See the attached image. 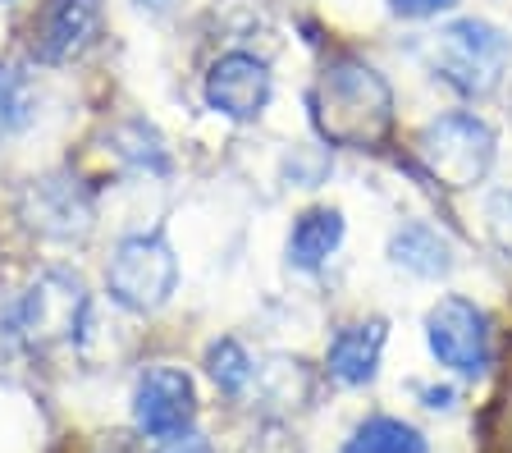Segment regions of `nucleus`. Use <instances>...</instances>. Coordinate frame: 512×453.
<instances>
[{
    "label": "nucleus",
    "instance_id": "1",
    "mask_svg": "<svg viewBox=\"0 0 512 453\" xmlns=\"http://www.w3.org/2000/svg\"><path fill=\"white\" fill-rule=\"evenodd\" d=\"M311 119L330 147H380L394 124V92L366 60H330L311 87Z\"/></svg>",
    "mask_w": 512,
    "mask_h": 453
},
{
    "label": "nucleus",
    "instance_id": "2",
    "mask_svg": "<svg viewBox=\"0 0 512 453\" xmlns=\"http://www.w3.org/2000/svg\"><path fill=\"white\" fill-rule=\"evenodd\" d=\"M421 60L462 97H490L508 74L512 42L485 19H453L421 42Z\"/></svg>",
    "mask_w": 512,
    "mask_h": 453
},
{
    "label": "nucleus",
    "instance_id": "3",
    "mask_svg": "<svg viewBox=\"0 0 512 453\" xmlns=\"http://www.w3.org/2000/svg\"><path fill=\"white\" fill-rule=\"evenodd\" d=\"M87 325V289L69 270H46L14 307V339L32 353L78 344Z\"/></svg>",
    "mask_w": 512,
    "mask_h": 453
},
{
    "label": "nucleus",
    "instance_id": "4",
    "mask_svg": "<svg viewBox=\"0 0 512 453\" xmlns=\"http://www.w3.org/2000/svg\"><path fill=\"white\" fill-rule=\"evenodd\" d=\"M416 156L444 188H476L494 165V129L476 115H439L416 133Z\"/></svg>",
    "mask_w": 512,
    "mask_h": 453
},
{
    "label": "nucleus",
    "instance_id": "5",
    "mask_svg": "<svg viewBox=\"0 0 512 453\" xmlns=\"http://www.w3.org/2000/svg\"><path fill=\"white\" fill-rule=\"evenodd\" d=\"M106 284L119 307H128V312H156V307L170 302L174 284H179V261H174L170 243L160 234H133L110 257Z\"/></svg>",
    "mask_w": 512,
    "mask_h": 453
},
{
    "label": "nucleus",
    "instance_id": "6",
    "mask_svg": "<svg viewBox=\"0 0 512 453\" xmlns=\"http://www.w3.org/2000/svg\"><path fill=\"white\" fill-rule=\"evenodd\" d=\"M426 344L439 357V367L476 380L494 367L490 316L467 298H439L426 312Z\"/></svg>",
    "mask_w": 512,
    "mask_h": 453
},
{
    "label": "nucleus",
    "instance_id": "7",
    "mask_svg": "<svg viewBox=\"0 0 512 453\" xmlns=\"http://www.w3.org/2000/svg\"><path fill=\"white\" fill-rule=\"evenodd\" d=\"M101 0H42L28 23L32 60L42 65H69L101 37Z\"/></svg>",
    "mask_w": 512,
    "mask_h": 453
},
{
    "label": "nucleus",
    "instance_id": "8",
    "mask_svg": "<svg viewBox=\"0 0 512 453\" xmlns=\"http://www.w3.org/2000/svg\"><path fill=\"white\" fill-rule=\"evenodd\" d=\"M197 417V389L192 376L179 367H151L133 389V421L138 431H147L151 440H170L183 435Z\"/></svg>",
    "mask_w": 512,
    "mask_h": 453
},
{
    "label": "nucleus",
    "instance_id": "9",
    "mask_svg": "<svg viewBox=\"0 0 512 453\" xmlns=\"http://www.w3.org/2000/svg\"><path fill=\"white\" fill-rule=\"evenodd\" d=\"M270 69L266 60H256V55H220L211 65V74H206V106L220 110V115L229 119H256L261 110H266L270 101Z\"/></svg>",
    "mask_w": 512,
    "mask_h": 453
},
{
    "label": "nucleus",
    "instance_id": "10",
    "mask_svg": "<svg viewBox=\"0 0 512 453\" xmlns=\"http://www.w3.org/2000/svg\"><path fill=\"white\" fill-rule=\"evenodd\" d=\"M384 339H389V325H384V321L343 325L339 335L330 339V353H325L330 376L339 380V385H371L375 371H380Z\"/></svg>",
    "mask_w": 512,
    "mask_h": 453
},
{
    "label": "nucleus",
    "instance_id": "11",
    "mask_svg": "<svg viewBox=\"0 0 512 453\" xmlns=\"http://www.w3.org/2000/svg\"><path fill=\"white\" fill-rule=\"evenodd\" d=\"M28 216H32V225L42 229V234L74 238V234H87L92 206H87V197L78 193L74 184L42 179V184H32V193H28Z\"/></svg>",
    "mask_w": 512,
    "mask_h": 453
},
{
    "label": "nucleus",
    "instance_id": "12",
    "mask_svg": "<svg viewBox=\"0 0 512 453\" xmlns=\"http://www.w3.org/2000/svg\"><path fill=\"white\" fill-rule=\"evenodd\" d=\"M389 261L403 266L407 275H421V280H439L453 270V243L439 234L426 220H407L403 229H394L389 238Z\"/></svg>",
    "mask_w": 512,
    "mask_h": 453
},
{
    "label": "nucleus",
    "instance_id": "13",
    "mask_svg": "<svg viewBox=\"0 0 512 453\" xmlns=\"http://www.w3.org/2000/svg\"><path fill=\"white\" fill-rule=\"evenodd\" d=\"M339 243H343V211L311 206L307 216H298L293 234H288V261L298 270H320L339 252Z\"/></svg>",
    "mask_w": 512,
    "mask_h": 453
},
{
    "label": "nucleus",
    "instance_id": "14",
    "mask_svg": "<svg viewBox=\"0 0 512 453\" xmlns=\"http://www.w3.org/2000/svg\"><path fill=\"white\" fill-rule=\"evenodd\" d=\"M343 453H430V444L416 426L398 417H366L343 444Z\"/></svg>",
    "mask_w": 512,
    "mask_h": 453
},
{
    "label": "nucleus",
    "instance_id": "15",
    "mask_svg": "<svg viewBox=\"0 0 512 453\" xmlns=\"http://www.w3.org/2000/svg\"><path fill=\"white\" fill-rule=\"evenodd\" d=\"M206 376L224 389V394H247L252 389V376H256V362L247 357V348L238 339H215L206 348Z\"/></svg>",
    "mask_w": 512,
    "mask_h": 453
},
{
    "label": "nucleus",
    "instance_id": "16",
    "mask_svg": "<svg viewBox=\"0 0 512 453\" xmlns=\"http://www.w3.org/2000/svg\"><path fill=\"white\" fill-rule=\"evenodd\" d=\"M32 119V87L14 69H0V129L14 133Z\"/></svg>",
    "mask_w": 512,
    "mask_h": 453
},
{
    "label": "nucleus",
    "instance_id": "17",
    "mask_svg": "<svg viewBox=\"0 0 512 453\" xmlns=\"http://www.w3.org/2000/svg\"><path fill=\"white\" fill-rule=\"evenodd\" d=\"M485 225H490L494 248L512 261V188L490 193V202H485Z\"/></svg>",
    "mask_w": 512,
    "mask_h": 453
},
{
    "label": "nucleus",
    "instance_id": "18",
    "mask_svg": "<svg viewBox=\"0 0 512 453\" xmlns=\"http://www.w3.org/2000/svg\"><path fill=\"white\" fill-rule=\"evenodd\" d=\"M243 453H298V444H293V435L284 426H266V431H256L243 444Z\"/></svg>",
    "mask_w": 512,
    "mask_h": 453
},
{
    "label": "nucleus",
    "instance_id": "19",
    "mask_svg": "<svg viewBox=\"0 0 512 453\" xmlns=\"http://www.w3.org/2000/svg\"><path fill=\"white\" fill-rule=\"evenodd\" d=\"M448 5H458V0H389V10L403 14V19H430V14L448 10Z\"/></svg>",
    "mask_w": 512,
    "mask_h": 453
},
{
    "label": "nucleus",
    "instance_id": "20",
    "mask_svg": "<svg viewBox=\"0 0 512 453\" xmlns=\"http://www.w3.org/2000/svg\"><path fill=\"white\" fill-rule=\"evenodd\" d=\"M160 453H211V444H206V435L183 431V435H170V444H165Z\"/></svg>",
    "mask_w": 512,
    "mask_h": 453
},
{
    "label": "nucleus",
    "instance_id": "21",
    "mask_svg": "<svg viewBox=\"0 0 512 453\" xmlns=\"http://www.w3.org/2000/svg\"><path fill=\"white\" fill-rule=\"evenodd\" d=\"M96 453H138L128 435H106V440L96 444Z\"/></svg>",
    "mask_w": 512,
    "mask_h": 453
},
{
    "label": "nucleus",
    "instance_id": "22",
    "mask_svg": "<svg viewBox=\"0 0 512 453\" xmlns=\"http://www.w3.org/2000/svg\"><path fill=\"white\" fill-rule=\"evenodd\" d=\"M426 399H430V408H448L453 394H448V389H426Z\"/></svg>",
    "mask_w": 512,
    "mask_h": 453
}]
</instances>
